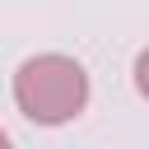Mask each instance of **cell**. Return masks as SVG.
Segmentation results:
<instances>
[{
	"label": "cell",
	"instance_id": "6da1fadb",
	"mask_svg": "<svg viewBox=\"0 0 149 149\" xmlns=\"http://www.w3.org/2000/svg\"><path fill=\"white\" fill-rule=\"evenodd\" d=\"M14 102L33 126H65L88 107V70L61 51L28 56L14 70Z\"/></svg>",
	"mask_w": 149,
	"mask_h": 149
},
{
	"label": "cell",
	"instance_id": "7a4b0ae2",
	"mask_svg": "<svg viewBox=\"0 0 149 149\" xmlns=\"http://www.w3.org/2000/svg\"><path fill=\"white\" fill-rule=\"evenodd\" d=\"M135 88H140V98L149 102V47L135 56Z\"/></svg>",
	"mask_w": 149,
	"mask_h": 149
},
{
	"label": "cell",
	"instance_id": "3957f363",
	"mask_svg": "<svg viewBox=\"0 0 149 149\" xmlns=\"http://www.w3.org/2000/svg\"><path fill=\"white\" fill-rule=\"evenodd\" d=\"M0 149H14V140H9V135H5V130H0Z\"/></svg>",
	"mask_w": 149,
	"mask_h": 149
}]
</instances>
